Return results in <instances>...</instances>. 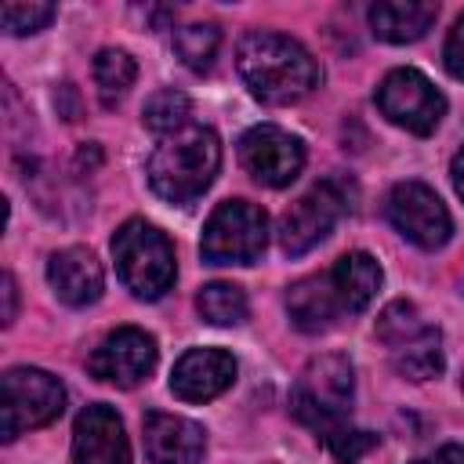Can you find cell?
<instances>
[{"instance_id":"6da1fadb","label":"cell","mask_w":464,"mask_h":464,"mask_svg":"<svg viewBox=\"0 0 464 464\" xmlns=\"http://www.w3.org/2000/svg\"><path fill=\"white\" fill-rule=\"evenodd\" d=\"M236 69L250 94L265 105H290L319 87L315 58L297 40L268 29H254L239 40Z\"/></svg>"},{"instance_id":"7a4b0ae2","label":"cell","mask_w":464,"mask_h":464,"mask_svg":"<svg viewBox=\"0 0 464 464\" xmlns=\"http://www.w3.org/2000/svg\"><path fill=\"white\" fill-rule=\"evenodd\" d=\"M218 167H221V141L210 127H196L188 123L185 130L178 134H167L152 156H149V185L160 199L174 203V207H185L192 199H199L210 181L218 178Z\"/></svg>"},{"instance_id":"3957f363","label":"cell","mask_w":464,"mask_h":464,"mask_svg":"<svg viewBox=\"0 0 464 464\" xmlns=\"http://www.w3.org/2000/svg\"><path fill=\"white\" fill-rule=\"evenodd\" d=\"M352 399H355L352 362L337 352H326V355H315L301 370L297 388L290 395V410L301 424H308L319 439H326V435H334L337 428L348 424Z\"/></svg>"},{"instance_id":"277c9868","label":"cell","mask_w":464,"mask_h":464,"mask_svg":"<svg viewBox=\"0 0 464 464\" xmlns=\"http://www.w3.org/2000/svg\"><path fill=\"white\" fill-rule=\"evenodd\" d=\"M112 257H116V272H120L123 286L141 301H156L174 286V272H178L174 246L156 225H149L141 218L123 221L116 228Z\"/></svg>"},{"instance_id":"5b68a950","label":"cell","mask_w":464,"mask_h":464,"mask_svg":"<svg viewBox=\"0 0 464 464\" xmlns=\"http://www.w3.org/2000/svg\"><path fill=\"white\" fill-rule=\"evenodd\" d=\"M268 243V218L246 199H225L203 225L199 254L207 265H254Z\"/></svg>"},{"instance_id":"8992f818","label":"cell","mask_w":464,"mask_h":464,"mask_svg":"<svg viewBox=\"0 0 464 464\" xmlns=\"http://www.w3.org/2000/svg\"><path fill=\"white\" fill-rule=\"evenodd\" d=\"M65 410V388L58 377L36 366H14L0 384V435L11 442L22 431L51 424Z\"/></svg>"},{"instance_id":"52a82bcc","label":"cell","mask_w":464,"mask_h":464,"mask_svg":"<svg viewBox=\"0 0 464 464\" xmlns=\"http://www.w3.org/2000/svg\"><path fill=\"white\" fill-rule=\"evenodd\" d=\"M352 207V188H344V178H326L312 192H304L283 218H279V246L283 254L297 257L308 254L315 243H323L341 214Z\"/></svg>"},{"instance_id":"ba28073f","label":"cell","mask_w":464,"mask_h":464,"mask_svg":"<svg viewBox=\"0 0 464 464\" xmlns=\"http://www.w3.org/2000/svg\"><path fill=\"white\" fill-rule=\"evenodd\" d=\"M377 109L388 123L410 134H431L446 116L442 91L417 69H392L377 87Z\"/></svg>"},{"instance_id":"9c48e42d","label":"cell","mask_w":464,"mask_h":464,"mask_svg":"<svg viewBox=\"0 0 464 464\" xmlns=\"http://www.w3.org/2000/svg\"><path fill=\"white\" fill-rule=\"evenodd\" d=\"M384 210H388V221L395 225V232L420 250H439L453 232V218H450L446 203L424 181H399L388 192Z\"/></svg>"},{"instance_id":"30bf717a","label":"cell","mask_w":464,"mask_h":464,"mask_svg":"<svg viewBox=\"0 0 464 464\" xmlns=\"http://www.w3.org/2000/svg\"><path fill=\"white\" fill-rule=\"evenodd\" d=\"M239 163L257 185L283 188L301 174L304 145L301 138H294L276 123H257L239 138Z\"/></svg>"},{"instance_id":"8fae6325","label":"cell","mask_w":464,"mask_h":464,"mask_svg":"<svg viewBox=\"0 0 464 464\" xmlns=\"http://www.w3.org/2000/svg\"><path fill=\"white\" fill-rule=\"evenodd\" d=\"M156 366V341L138 326L112 330L87 359L91 377L116 384V388H138Z\"/></svg>"},{"instance_id":"7c38bea8","label":"cell","mask_w":464,"mask_h":464,"mask_svg":"<svg viewBox=\"0 0 464 464\" xmlns=\"http://www.w3.org/2000/svg\"><path fill=\"white\" fill-rule=\"evenodd\" d=\"M72 464H130V442L112 406L91 402L72 424Z\"/></svg>"},{"instance_id":"4fadbf2b","label":"cell","mask_w":464,"mask_h":464,"mask_svg":"<svg viewBox=\"0 0 464 464\" xmlns=\"http://www.w3.org/2000/svg\"><path fill=\"white\" fill-rule=\"evenodd\" d=\"M236 381V359L225 348H188L170 370V392L181 402H210Z\"/></svg>"},{"instance_id":"5bb4252c","label":"cell","mask_w":464,"mask_h":464,"mask_svg":"<svg viewBox=\"0 0 464 464\" xmlns=\"http://www.w3.org/2000/svg\"><path fill=\"white\" fill-rule=\"evenodd\" d=\"M141 439H145V457L152 464H199L203 450H207V431L178 413H145L141 424Z\"/></svg>"},{"instance_id":"9a60e30c","label":"cell","mask_w":464,"mask_h":464,"mask_svg":"<svg viewBox=\"0 0 464 464\" xmlns=\"http://www.w3.org/2000/svg\"><path fill=\"white\" fill-rule=\"evenodd\" d=\"M47 283L62 304L83 308L102 297L105 276H102L98 257L87 246H65L58 254H51V261H47Z\"/></svg>"},{"instance_id":"2e32d148","label":"cell","mask_w":464,"mask_h":464,"mask_svg":"<svg viewBox=\"0 0 464 464\" xmlns=\"http://www.w3.org/2000/svg\"><path fill=\"white\" fill-rule=\"evenodd\" d=\"M286 312H290V323L304 334H323V330L337 326L341 315H348L341 297H337V286H334L330 272L297 279L286 290Z\"/></svg>"},{"instance_id":"e0dca14e","label":"cell","mask_w":464,"mask_h":464,"mask_svg":"<svg viewBox=\"0 0 464 464\" xmlns=\"http://www.w3.org/2000/svg\"><path fill=\"white\" fill-rule=\"evenodd\" d=\"M439 18V4L431 0H377L370 7L373 36L388 44H413L420 40Z\"/></svg>"},{"instance_id":"ac0fdd59","label":"cell","mask_w":464,"mask_h":464,"mask_svg":"<svg viewBox=\"0 0 464 464\" xmlns=\"http://www.w3.org/2000/svg\"><path fill=\"white\" fill-rule=\"evenodd\" d=\"M330 279H334V286H337V297H341L344 312L355 315V312H362V308L377 297L384 272H381V265H377L366 250H352V254H344V257L334 261Z\"/></svg>"},{"instance_id":"d6986e66","label":"cell","mask_w":464,"mask_h":464,"mask_svg":"<svg viewBox=\"0 0 464 464\" xmlns=\"http://www.w3.org/2000/svg\"><path fill=\"white\" fill-rule=\"evenodd\" d=\"M392 366H395V373H399V377H406V381H431V377H439V373H442V366H446L439 330H435V326H428L417 341H410V344L395 348V352H392Z\"/></svg>"},{"instance_id":"ffe728a7","label":"cell","mask_w":464,"mask_h":464,"mask_svg":"<svg viewBox=\"0 0 464 464\" xmlns=\"http://www.w3.org/2000/svg\"><path fill=\"white\" fill-rule=\"evenodd\" d=\"M138 80V62L120 51V47H102L94 54V83H98V94H102V105L112 109L116 102H123V94L134 87Z\"/></svg>"},{"instance_id":"44dd1931","label":"cell","mask_w":464,"mask_h":464,"mask_svg":"<svg viewBox=\"0 0 464 464\" xmlns=\"http://www.w3.org/2000/svg\"><path fill=\"white\" fill-rule=\"evenodd\" d=\"M218 47H221V29L214 22H188L174 29V54L192 72H207L218 58Z\"/></svg>"},{"instance_id":"7402d4cb","label":"cell","mask_w":464,"mask_h":464,"mask_svg":"<svg viewBox=\"0 0 464 464\" xmlns=\"http://www.w3.org/2000/svg\"><path fill=\"white\" fill-rule=\"evenodd\" d=\"M196 308L210 326H236L246 319V294L236 283H207L196 294Z\"/></svg>"},{"instance_id":"603a6c76","label":"cell","mask_w":464,"mask_h":464,"mask_svg":"<svg viewBox=\"0 0 464 464\" xmlns=\"http://www.w3.org/2000/svg\"><path fill=\"white\" fill-rule=\"evenodd\" d=\"M188 116H192V102H188V94H181V91H174V87L156 91V94L145 102V109H141L145 127H149L152 134H163V138L185 130V127H188Z\"/></svg>"},{"instance_id":"cb8c5ba5","label":"cell","mask_w":464,"mask_h":464,"mask_svg":"<svg viewBox=\"0 0 464 464\" xmlns=\"http://www.w3.org/2000/svg\"><path fill=\"white\" fill-rule=\"evenodd\" d=\"M424 330H428V323L420 319L417 304H410V301H392V304L377 315V337L388 344V352H395V348L417 341Z\"/></svg>"},{"instance_id":"d4e9b609","label":"cell","mask_w":464,"mask_h":464,"mask_svg":"<svg viewBox=\"0 0 464 464\" xmlns=\"http://www.w3.org/2000/svg\"><path fill=\"white\" fill-rule=\"evenodd\" d=\"M54 18V4H40V0H29V4H4L0 7V22L11 36H25V33H40L47 22Z\"/></svg>"},{"instance_id":"484cf974","label":"cell","mask_w":464,"mask_h":464,"mask_svg":"<svg viewBox=\"0 0 464 464\" xmlns=\"http://www.w3.org/2000/svg\"><path fill=\"white\" fill-rule=\"evenodd\" d=\"M323 442H326V450L337 457V464H355L362 453H370V450L377 446V435L344 424V428H337L334 435H326Z\"/></svg>"},{"instance_id":"4316f807","label":"cell","mask_w":464,"mask_h":464,"mask_svg":"<svg viewBox=\"0 0 464 464\" xmlns=\"http://www.w3.org/2000/svg\"><path fill=\"white\" fill-rule=\"evenodd\" d=\"M442 62H446V69H450L453 80H464V14L453 22V29H450V36H446Z\"/></svg>"},{"instance_id":"83f0119b","label":"cell","mask_w":464,"mask_h":464,"mask_svg":"<svg viewBox=\"0 0 464 464\" xmlns=\"http://www.w3.org/2000/svg\"><path fill=\"white\" fill-rule=\"evenodd\" d=\"M413 464H464V446H442L428 457H417Z\"/></svg>"},{"instance_id":"f1b7e54d","label":"cell","mask_w":464,"mask_h":464,"mask_svg":"<svg viewBox=\"0 0 464 464\" xmlns=\"http://www.w3.org/2000/svg\"><path fill=\"white\" fill-rule=\"evenodd\" d=\"M14 312H18V286L14 276L4 272V323H14Z\"/></svg>"},{"instance_id":"f546056e","label":"cell","mask_w":464,"mask_h":464,"mask_svg":"<svg viewBox=\"0 0 464 464\" xmlns=\"http://www.w3.org/2000/svg\"><path fill=\"white\" fill-rule=\"evenodd\" d=\"M450 178H453V188H457V196L464 199V149L453 156V163H450Z\"/></svg>"},{"instance_id":"4dcf8cb0","label":"cell","mask_w":464,"mask_h":464,"mask_svg":"<svg viewBox=\"0 0 464 464\" xmlns=\"http://www.w3.org/2000/svg\"><path fill=\"white\" fill-rule=\"evenodd\" d=\"M460 388H464V373H460Z\"/></svg>"}]
</instances>
